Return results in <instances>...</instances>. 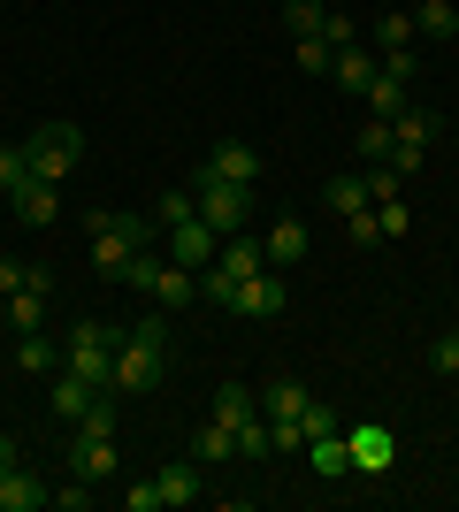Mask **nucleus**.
<instances>
[{"label": "nucleus", "mask_w": 459, "mask_h": 512, "mask_svg": "<svg viewBox=\"0 0 459 512\" xmlns=\"http://www.w3.org/2000/svg\"><path fill=\"white\" fill-rule=\"evenodd\" d=\"M161 375H169V321L146 314L123 329V344H115V383L123 398H146V390H161Z\"/></svg>", "instance_id": "1"}, {"label": "nucleus", "mask_w": 459, "mask_h": 512, "mask_svg": "<svg viewBox=\"0 0 459 512\" xmlns=\"http://www.w3.org/2000/svg\"><path fill=\"white\" fill-rule=\"evenodd\" d=\"M85 230H92V268H100V276H123V268L153 245L146 214H92Z\"/></svg>", "instance_id": "2"}, {"label": "nucleus", "mask_w": 459, "mask_h": 512, "mask_svg": "<svg viewBox=\"0 0 459 512\" xmlns=\"http://www.w3.org/2000/svg\"><path fill=\"white\" fill-rule=\"evenodd\" d=\"M115 344H123V329H115V321H69V337H62V367L108 390V383H115Z\"/></svg>", "instance_id": "3"}, {"label": "nucleus", "mask_w": 459, "mask_h": 512, "mask_svg": "<svg viewBox=\"0 0 459 512\" xmlns=\"http://www.w3.org/2000/svg\"><path fill=\"white\" fill-rule=\"evenodd\" d=\"M192 207H199V222H207L215 237H238L245 214H253V192L230 184V176H215L207 161H199V169H192Z\"/></svg>", "instance_id": "4"}, {"label": "nucleus", "mask_w": 459, "mask_h": 512, "mask_svg": "<svg viewBox=\"0 0 459 512\" xmlns=\"http://www.w3.org/2000/svg\"><path fill=\"white\" fill-rule=\"evenodd\" d=\"M16 146H23V161H31V176L62 184V176L85 161V130H77V123H31Z\"/></svg>", "instance_id": "5"}, {"label": "nucleus", "mask_w": 459, "mask_h": 512, "mask_svg": "<svg viewBox=\"0 0 459 512\" xmlns=\"http://www.w3.org/2000/svg\"><path fill=\"white\" fill-rule=\"evenodd\" d=\"M261 413H268V436H276V451H306V436H299V421H306V383H291V375L261 383Z\"/></svg>", "instance_id": "6"}, {"label": "nucleus", "mask_w": 459, "mask_h": 512, "mask_svg": "<svg viewBox=\"0 0 459 512\" xmlns=\"http://www.w3.org/2000/svg\"><path fill=\"white\" fill-rule=\"evenodd\" d=\"M284 299H291V268H261V276H245L238 291H230V314L268 321V314H284Z\"/></svg>", "instance_id": "7"}, {"label": "nucleus", "mask_w": 459, "mask_h": 512, "mask_svg": "<svg viewBox=\"0 0 459 512\" xmlns=\"http://www.w3.org/2000/svg\"><path fill=\"white\" fill-rule=\"evenodd\" d=\"M115 467H123L115 436H92V428L69 436V474H77V482H115Z\"/></svg>", "instance_id": "8"}, {"label": "nucleus", "mask_w": 459, "mask_h": 512, "mask_svg": "<svg viewBox=\"0 0 459 512\" xmlns=\"http://www.w3.org/2000/svg\"><path fill=\"white\" fill-rule=\"evenodd\" d=\"M215 253H222V237L199 222V214H184V222H169V260L176 268H215Z\"/></svg>", "instance_id": "9"}, {"label": "nucleus", "mask_w": 459, "mask_h": 512, "mask_svg": "<svg viewBox=\"0 0 459 512\" xmlns=\"http://www.w3.org/2000/svg\"><path fill=\"white\" fill-rule=\"evenodd\" d=\"M8 199H16V222H23V230H46V222L62 214V199H54V184H46V176H23Z\"/></svg>", "instance_id": "10"}, {"label": "nucleus", "mask_w": 459, "mask_h": 512, "mask_svg": "<svg viewBox=\"0 0 459 512\" xmlns=\"http://www.w3.org/2000/svg\"><path fill=\"white\" fill-rule=\"evenodd\" d=\"M39 505H46V474L31 459H16L8 482H0V512H39Z\"/></svg>", "instance_id": "11"}, {"label": "nucleus", "mask_w": 459, "mask_h": 512, "mask_svg": "<svg viewBox=\"0 0 459 512\" xmlns=\"http://www.w3.org/2000/svg\"><path fill=\"white\" fill-rule=\"evenodd\" d=\"M306 245H314V237H306V222H291V214H284V222H276V230L261 237L268 268H299V260H306Z\"/></svg>", "instance_id": "12"}, {"label": "nucleus", "mask_w": 459, "mask_h": 512, "mask_svg": "<svg viewBox=\"0 0 459 512\" xmlns=\"http://www.w3.org/2000/svg\"><path fill=\"white\" fill-rule=\"evenodd\" d=\"M207 169H215V176H230V184H253V176H261V153L245 146V138H222V146L207 153Z\"/></svg>", "instance_id": "13"}, {"label": "nucleus", "mask_w": 459, "mask_h": 512, "mask_svg": "<svg viewBox=\"0 0 459 512\" xmlns=\"http://www.w3.org/2000/svg\"><path fill=\"white\" fill-rule=\"evenodd\" d=\"M375 69H383V62H368L360 46H337V54H329V77H337V85H345L352 100H360V92L375 85Z\"/></svg>", "instance_id": "14"}, {"label": "nucleus", "mask_w": 459, "mask_h": 512, "mask_svg": "<svg viewBox=\"0 0 459 512\" xmlns=\"http://www.w3.org/2000/svg\"><path fill=\"white\" fill-rule=\"evenodd\" d=\"M192 459H199V467H222V459H238V428L215 413V428H199V436H192Z\"/></svg>", "instance_id": "15"}, {"label": "nucleus", "mask_w": 459, "mask_h": 512, "mask_svg": "<svg viewBox=\"0 0 459 512\" xmlns=\"http://www.w3.org/2000/svg\"><path fill=\"white\" fill-rule=\"evenodd\" d=\"M368 100V115L375 123H391V115H406V77H391V69H375V85L360 92Z\"/></svg>", "instance_id": "16"}, {"label": "nucleus", "mask_w": 459, "mask_h": 512, "mask_svg": "<svg viewBox=\"0 0 459 512\" xmlns=\"http://www.w3.org/2000/svg\"><path fill=\"white\" fill-rule=\"evenodd\" d=\"M153 299H161V306H192V299H199V268H176V260H161Z\"/></svg>", "instance_id": "17"}, {"label": "nucleus", "mask_w": 459, "mask_h": 512, "mask_svg": "<svg viewBox=\"0 0 459 512\" xmlns=\"http://www.w3.org/2000/svg\"><path fill=\"white\" fill-rule=\"evenodd\" d=\"M153 482H161V505H199V459H176Z\"/></svg>", "instance_id": "18"}, {"label": "nucleus", "mask_w": 459, "mask_h": 512, "mask_svg": "<svg viewBox=\"0 0 459 512\" xmlns=\"http://www.w3.org/2000/svg\"><path fill=\"white\" fill-rule=\"evenodd\" d=\"M306 467L314 474H345L352 467V436L345 428H337V436H314V444H306Z\"/></svg>", "instance_id": "19"}, {"label": "nucleus", "mask_w": 459, "mask_h": 512, "mask_svg": "<svg viewBox=\"0 0 459 512\" xmlns=\"http://www.w3.org/2000/svg\"><path fill=\"white\" fill-rule=\"evenodd\" d=\"M92 398H100V383H85V375H69V367L54 375V413H62V421H77V413H85Z\"/></svg>", "instance_id": "20"}, {"label": "nucleus", "mask_w": 459, "mask_h": 512, "mask_svg": "<svg viewBox=\"0 0 459 512\" xmlns=\"http://www.w3.org/2000/svg\"><path fill=\"white\" fill-rule=\"evenodd\" d=\"M345 436H352V467H368V474L391 467V436L383 428H345Z\"/></svg>", "instance_id": "21"}, {"label": "nucleus", "mask_w": 459, "mask_h": 512, "mask_svg": "<svg viewBox=\"0 0 459 512\" xmlns=\"http://www.w3.org/2000/svg\"><path fill=\"white\" fill-rule=\"evenodd\" d=\"M322 199H329V214H360V207H375V199H368V176H329Z\"/></svg>", "instance_id": "22"}, {"label": "nucleus", "mask_w": 459, "mask_h": 512, "mask_svg": "<svg viewBox=\"0 0 459 512\" xmlns=\"http://www.w3.org/2000/svg\"><path fill=\"white\" fill-rule=\"evenodd\" d=\"M414 23H421V39H459V8L452 0H414Z\"/></svg>", "instance_id": "23"}, {"label": "nucleus", "mask_w": 459, "mask_h": 512, "mask_svg": "<svg viewBox=\"0 0 459 512\" xmlns=\"http://www.w3.org/2000/svg\"><path fill=\"white\" fill-rule=\"evenodd\" d=\"M215 413H222L230 428H238V421H253V413H261V390H245V383H222V390H215Z\"/></svg>", "instance_id": "24"}, {"label": "nucleus", "mask_w": 459, "mask_h": 512, "mask_svg": "<svg viewBox=\"0 0 459 512\" xmlns=\"http://www.w3.org/2000/svg\"><path fill=\"white\" fill-rule=\"evenodd\" d=\"M16 367H31V375H46V367H62V344H46L39 329H23V337H16Z\"/></svg>", "instance_id": "25"}, {"label": "nucleus", "mask_w": 459, "mask_h": 512, "mask_svg": "<svg viewBox=\"0 0 459 512\" xmlns=\"http://www.w3.org/2000/svg\"><path fill=\"white\" fill-rule=\"evenodd\" d=\"M329 54H337V46H329L322 31H306V39H291V62H299L306 77H329Z\"/></svg>", "instance_id": "26"}, {"label": "nucleus", "mask_w": 459, "mask_h": 512, "mask_svg": "<svg viewBox=\"0 0 459 512\" xmlns=\"http://www.w3.org/2000/svg\"><path fill=\"white\" fill-rule=\"evenodd\" d=\"M375 46H383V54L414 46V16H406V8H383V23H375Z\"/></svg>", "instance_id": "27"}, {"label": "nucleus", "mask_w": 459, "mask_h": 512, "mask_svg": "<svg viewBox=\"0 0 459 512\" xmlns=\"http://www.w3.org/2000/svg\"><path fill=\"white\" fill-rule=\"evenodd\" d=\"M268 451H276V436H268V413L238 421V459H268Z\"/></svg>", "instance_id": "28"}, {"label": "nucleus", "mask_w": 459, "mask_h": 512, "mask_svg": "<svg viewBox=\"0 0 459 512\" xmlns=\"http://www.w3.org/2000/svg\"><path fill=\"white\" fill-rule=\"evenodd\" d=\"M322 16H329V0H284V23H291V39L322 31Z\"/></svg>", "instance_id": "29"}, {"label": "nucleus", "mask_w": 459, "mask_h": 512, "mask_svg": "<svg viewBox=\"0 0 459 512\" xmlns=\"http://www.w3.org/2000/svg\"><path fill=\"white\" fill-rule=\"evenodd\" d=\"M337 428H345V421H337V406H329V398H306V421H299L306 444H314V436H337Z\"/></svg>", "instance_id": "30"}, {"label": "nucleus", "mask_w": 459, "mask_h": 512, "mask_svg": "<svg viewBox=\"0 0 459 512\" xmlns=\"http://www.w3.org/2000/svg\"><path fill=\"white\" fill-rule=\"evenodd\" d=\"M8 321H16V337H23V329H39V321H46V291H16V299H8Z\"/></svg>", "instance_id": "31"}, {"label": "nucleus", "mask_w": 459, "mask_h": 512, "mask_svg": "<svg viewBox=\"0 0 459 512\" xmlns=\"http://www.w3.org/2000/svg\"><path fill=\"white\" fill-rule=\"evenodd\" d=\"M153 276H161V253L146 245V253H138V260H131V268H123L115 283H131V291H146V299H153Z\"/></svg>", "instance_id": "32"}, {"label": "nucleus", "mask_w": 459, "mask_h": 512, "mask_svg": "<svg viewBox=\"0 0 459 512\" xmlns=\"http://www.w3.org/2000/svg\"><path fill=\"white\" fill-rule=\"evenodd\" d=\"M360 161H391V123H360Z\"/></svg>", "instance_id": "33"}, {"label": "nucleus", "mask_w": 459, "mask_h": 512, "mask_svg": "<svg viewBox=\"0 0 459 512\" xmlns=\"http://www.w3.org/2000/svg\"><path fill=\"white\" fill-rule=\"evenodd\" d=\"M406 222H414L406 199H375V230H383V237H406Z\"/></svg>", "instance_id": "34"}, {"label": "nucleus", "mask_w": 459, "mask_h": 512, "mask_svg": "<svg viewBox=\"0 0 459 512\" xmlns=\"http://www.w3.org/2000/svg\"><path fill=\"white\" fill-rule=\"evenodd\" d=\"M23 176H31V161H23V146H0V192H16Z\"/></svg>", "instance_id": "35"}, {"label": "nucleus", "mask_w": 459, "mask_h": 512, "mask_svg": "<svg viewBox=\"0 0 459 512\" xmlns=\"http://www.w3.org/2000/svg\"><path fill=\"white\" fill-rule=\"evenodd\" d=\"M352 222V245H383V230H375V207H360V214H345Z\"/></svg>", "instance_id": "36"}, {"label": "nucleus", "mask_w": 459, "mask_h": 512, "mask_svg": "<svg viewBox=\"0 0 459 512\" xmlns=\"http://www.w3.org/2000/svg\"><path fill=\"white\" fill-rule=\"evenodd\" d=\"M184 214H199V207H192V184H184V192H169V199H161V230H169V222H184Z\"/></svg>", "instance_id": "37"}, {"label": "nucleus", "mask_w": 459, "mask_h": 512, "mask_svg": "<svg viewBox=\"0 0 459 512\" xmlns=\"http://www.w3.org/2000/svg\"><path fill=\"white\" fill-rule=\"evenodd\" d=\"M54 505H62V512H85V505H92V482H77V474H69V490H54Z\"/></svg>", "instance_id": "38"}, {"label": "nucleus", "mask_w": 459, "mask_h": 512, "mask_svg": "<svg viewBox=\"0 0 459 512\" xmlns=\"http://www.w3.org/2000/svg\"><path fill=\"white\" fill-rule=\"evenodd\" d=\"M23 276H31L23 260H0V291H8V299H16V291H23Z\"/></svg>", "instance_id": "39"}, {"label": "nucleus", "mask_w": 459, "mask_h": 512, "mask_svg": "<svg viewBox=\"0 0 459 512\" xmlns=\"http://www.w3.org/2000/svg\"><path fill=\"white\" fill-rule=\"evenodd\" d=\"M16 459H23V444H16V436H0V482H8V467H16Z\"/></svg>", "instance_id": "40"}, {"label": "nucleus", "mask_w": 459, "mask_h": 512, "mask_svg": "<svg viewBox=\"0 0 459 512\" xmlns=\"http://www.w3.org/2000/svg\"><path fill=\"white\" fill-rule=\"evenodd\" d=\"M444 337H452V344H459V321H452V329H444Z\"/></svg>", "instance_id": "41"}, {"label": "nucleus", "mask_w": 459, "mask_h": 512, "mask_svg": "<svg viewBox=\"0 0 459 512\" xmlns=\"http://www.w3.org/2000/svg\"><path fill=\"white\" fill-rule=\"evenodd\" d=\"M383 8H406V0H383Z\"/></svg>", "instance_id": "42"}, {"label": "nucleus", "mask_w": 459, "mask_h": 512, "mask_svg": "<svg viewBox=\"0 0 459 512\" xmlns=\"http://www.w3.org/2000/svg\"><path fill=\"white\" fill-rule=\"evenodd\" d=\"M452 146H459V130H452Z\"/></svg>", "instance_id": "43"}, {"label": "nucleus", "mask_w": 459, "mask_h": 512, "mask_svg": "<svg viewBox=\"0 0 459 512\" xmlns=\"http://www.w3.org/2000/svg\"><path fill=\"white\" fill-rule=\"evenodd\" d=\"M452 383H459V367H452Z\"/></svg>", "instance_id": "44"}]
</instances>
